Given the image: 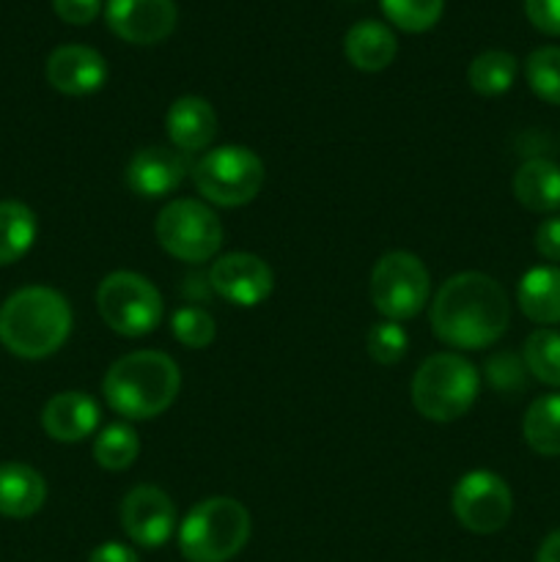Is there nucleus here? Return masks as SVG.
Returning a JSON list of instances; mask_svg holds the SVG:
<instances>
[{
    "label": "nucleus",
    "instance_id": "obj_11",
    "mask_svg": "<svg viewBox=\"0 0 560 562\" xmlns=\"http://www.w3.org/2000/svg\"><path fill=\"white\" fill-rule=\"evenodd\" d=\"M121 530L132 543L143 549H159L170 541L176 530L173 499L157 486H135L121 499Z\"/></svg>",
    "mask_w": 560,
    "mask_h": 562
},
{
    "label": "nucleus",
    "instance_id": "obj_25",
    "mask_svg": "<svg viewBox=\"0 0 560 562\" xmlns=\"http://www.w3.org/2000/svg\"><path fill=\"white\" fill-rule=\"evenodd\" d=\"M522 362L533 379L547 387H560V329H533L522 346Z\"/></svg>",
    "mask_w": 560,
    "mask_h": 562
},
{
    "label": "nucleus",
    "instance_id": "obj_28",
    "mask_svg": "<svg viewBox=\"0 0 560 562\" xmlns=\"http://www.w3.org/2000/svg\"><path fill=\"white\" fill-rule=\"evenodd\" d=\"M445 0H382V11L399 31L426 33L443 16Z\"/></svg>",
    "mask_w": 560,
    "mask_h": 562
},
{
    "label": "nucleus",
    "instance_id": "obj_1",
    "mask_svg": "<svg viewBox=\"0 0 560 562\" xmlns=\"http://www.w3.org/2000/svg\"><path fill=\"white\" fill-rule=\"evenodd\" d=\"M432 333L450 349H489L511 324L503 285L483 272H459L445 280L428 305Z\"/></svg>",
    "mask_w": 560,
    "mask_h": 562
},
{
    "label": "nucleus",
    "instance_id": "obj_35",
    "mask_svg": "<svg viewBox=\"0 0 560 562\" xmlns=\"http://www.w3.org/2000/svg\"><path fill=\"white\" fill-rule=\"evenodd\" d=\"M88 562H141V560H137L135 549L126 547V543L108 541V543H99V547L93 549Z\"/></svg>",
    "mask_w": 560,
    "mask_h": 562
},
{
    "label": "nucleus",
    "instance_id": "obj_27",
    "mask_svg": "<svg viewBox=\"0 0 560 562\" xmlns=\"http://www.w3.org/2000/svg\"><path fill=\"white\" fill-rule=\"evenodd\" d=\"M525 77L530 91L541 102L560 104V47H538L527 55Z\"/></svg>",
    "mask_w": 560,
    "mask_h": 562
},
{
    "label": "nucleus",
    "instance_id": "obj_13",
    "mask_svg": "<svg viewBox=\"0 0 560 562\" xmlns=\"http://www.w3.org/2000/svg\"><path fill=\"white\" fill-rule=\"evenodd\" d=\"M187 176H192L190 154L170 146L141 148L132 154L124 170L126 187L146 201H157V198L176 192L184 184Z\"/></svg>",
    "mask_w": 560,
    "mask_h": 562
},
{
    "label": "nucleus",
    "instance_id": "obj_18",
    "mask_svg": "<svg viewBox=\"0 0 560 562\" xmlns=\"http://www.w3.org/2000/svg\"><path fill=\"white\" fill-rule=\"evenodd\" d=\"M47 483L33 467L9 461L0 464V516L5 519H31L44 508Z\"/></svg>",
    "mask_w": 560,
    "mask_h": 562
},
{
    "label": "nucleus",
    "instance_id": "obj_14",
    "mask_svg": "<svg viewBox=\"0 0 560 562\" xmlns=\"http://www.w3.org/2000/svg\"><path fill=\"white\" fill-rule=\"evenodd\" d=\"M176 16L179 11L173 0H108L104 5V20L110 31L121 42L137 44V47L165 42L173 33Z\"/></svg>",
    "mask_w": 560,
    "mask_h": 562
},
{
    "label": "nucleus",
    "instance_id": "obj_36",
    "mask_svg": "<svg viewBox=\"0 0 560 562\" xmlns=\"http://www.w3.org/2000/svg\"><path fill=\"white\" fill-rule=\"evenodd\" d=\"M536 562H560V527L544 538L541 547H538Z\"/></svg>",
    "mask_w": 560,
    "mask_h": 562
},
{
    "label": "nucleus",
    "instance_id": "obj_34",
    "mask_svg": "<svg viewBox=\"0 0 560 562\" xmlns=\"http://www.w3.org/2000/svg\"><path fill=\"white\" fill-rule=\"evenodd\" d=\"M533 245H536V252L544 261L560 263V214H552V217L538 225Z\"/></svg>",
    "mask_w": 560,
    "mask_h": 562
},
{
    "label": "nucleus",
    "instance_id": "obj_33",
    "mask_svg": "<svg viewBox=\"0 0 560 562\" xmlns=\"http://www.w3.org/2000/svg\"><path fill=\"white\" fill-rule=\"evenodd\" d=\"M53 9L69 25H88L102 11V0H53Z\"/></svg>",
    "mask_w": 560,
    "mask_h": 562
},
{
    "label": "nucleus",
    "instance_id": "obj_8",
    "mask_svg": "<svg viewBox=\"0 0 560 562\" xmlns=\"http://www.w3.org/2000/svg\"><path fill=\"white\" fill-rule=\"evenodd\" d=\"M368 294L388 322L415 318L432 300V274L426 263L406 250H390L373 263Z\"/></svg>",
    "mask_w": 560,
    "mask_h": 562
},
{
    "label": "nucleus",
    "instance_id": "obj_21",
    "mask_svg": "<svg viewBox=\"0 0 560 562\" xmlns=\"http://www.w3.org/2000/svg\"><path fill=\"white\" fill-rule=\"evenodd\" d=\"M344 53L355 69L382 71L395 60L399 42H395L393 31L384 22L362 20L346 31Z\"/></svg>",
    "mask_w": 560,
    "mask_h": 562
},
{
    "label": "nucleus",
    "instance_id": "obj_31",
    "mask_svg": "<svg viewBox=\"0 0 560 562\" xmlns=\"http://www.w3.org/2000/svg\"><path fill=\"white\" fill-rule=\"evenodd\" d=\"M489 379H492L494 387L500 390H516L525 387V362L516 360L514 355H500L494 360H489L486 366Z\"/></svg>",
    "mask_w": 560,
    "mask_h": 562
},
{
    "label": "nucleus",
    "instance_id": "obj_22",
    "mask_svg": "<svg viewBox=\"0 0 560 562\" xmlns=\"http://www.w3.org/2000/svg\"><path fill=\"white\" fill-rule=\"evenodd\" d=\"M522 437L533 453L544 459L560 456V393L541 395L522 417Z\"/></svg>",
    "mask_w": 560,
    "mask_h": 562
},
{
    "label": "nucleus",
    "instance_id": "obj_5",
    "mask_svg": "<svg viewBox=\"0 0 560 562\" xmlns=\"http://www.w3.org/2000/svg\"><path fill=\"white\" fill-rule=\"evenodd\" d=\"M475 366L456 351L426 357L412 376V406L432 423H453L478 401Z\"/></svg>",
    "mask_w": 560,
    "mask_h": 562
},
{
    "label": "nucleus",
    "instance_id": "obj_3",
    "mask_svg": "<svg viewBox=\"0 0 560 562\" xmlns=\"http://www.w3.org/2000/svg\"><path fill=\"white\" fill-rule=\"evenodd\" d=\"M179 390L181 373L176 360L154 349L130 351L102 379L104 401L124 420H154L170 409Z\"/></svg>",
    "mask_w": 560,
    "mask_h": 562
},
{
    "label": "nucleus",
    "instance_id": "obj_16",
    "mask_svg": "<svg viewBox=\"0 0 560 562\" xmlns=\"http://www.w3.org/2000/svg\"><path fill=\"white\" fill-rule=\"evenodd\" d=\"M99 420H102L99 404L80 390H66V393L53 395L42 409V428L49 439L64 445H75L93 437Z\"/></svg>",
    "mask_w": 560,
    "mask_h": 562
},
{
    "label": "nucleus",
    "instance_id": "obj_32",
    "mask_svg": "<svg viewBox=\"0 0 560 562\" xmlns=\"http://www.w3.org/2000/svg\"><path fill=\"white\" fill-rule=\"evenodd\" d=\"M525 14L536 31L560 36V0H525Z\"/></svg>",
    "mask_w": 560,
    "mask_h": 562
},
{
    "label": "nucleus",
    "instance_id": "obj_9",
    "mask_svg": "<svg viewBox=\"0 0 560 562\" xmlns=\"http://www.w3.org/2000/svg\"><path fill=\"white\" fill-rule=\"evenodd\" d=\"M159 247L184 263L212 261L223 247V225L206 203L176 198L159 212L154 225Z\"/></svg>",
    "mask_w": 560,
    "mask_h": 562
},
{
    "label": "nucleus",
    "instance_id": "obj_7",
    "mask_svg": "<svg viewBox=\"0 0 560 562\" xmlns=\"http://www.w3.org/2000/svg\"><path fill=\"white\" fill-rule=\"evenodd\" d=\"M97 311L121 338H143L163 324L165 302L157 285L137 272H110L97 289Z\"/></svg>",
    "mask_w": 560,
    "mask_h": 562
},
{
    "label": "nucleus",
    "instance_id": "obj_29",
    "mask_svg": "<svg viewBox=\"0 0 560 562\" xmlns=\"http://www.w3.org/2000/svg\"><path fill=\"white\" fill-rule=\"evenodd\" d=\"M170 329H173V338L187 349H206L217 338V324H214L212 313L195 305L179 307L170 316Z\"/></svg>",
    "mask_w": 560,
    "mask_h": 562
},
{
    "label": "nucleus",
    "instance_id": "obj_20",
    "mask_svg": "<svg viewBox=\"0 0 560 562\" xmlns=\"http://www.w3.org/2000/svg\"><path fill=\"white\" fill-rule=\"evenodd\" d=\"M514 198L536 214L560 212V165L552 159L533 157L514 173Z\"/></svg>",
    "mask_w": 560,
    "mask_h": 562
},
{
    "label": "nucleus",
    "instance_id": "obj_24",
    "mask_svg": "<svg viewBox=\"0 0 560 562\" xmlns=\"http://www.w3.org/2000/svg\"><path fill=\"white\" fill-rule=\"evenodd\" d=\"M519 75V60L505 49H486L475 55L467 69V82L481 97H503L511 91Z\"/></svg>",
    "mask_w": 560,
    "mask_h": 562
},
{
    "label": "nucleus",
    "instance_id": "obj_26",
    "mask_svg": "<svg viewBox=\"0 0 560 562\" xmlns=\"http://www.w3.org/2000/svg\"><path fill=\"white\" fill-rule=\"evenodd\" d=\"M141 453V437L130 423H110L93 439V459L102 470L124 472Z\"/></svg>",
    "mask_w": 560,
    "mask_h": 562
},
{
    "label": "nucleus",
    "instance_id": "obj_19",
    "mask_svg": "<svg viewBox=\"0 0 560 562\" xmlns=\"http://www.w3.org/2000/svg\"><path fill=\"white\" fill-rule=\"evenodd\" d=\"M516 305L538 327L560 324V267H533L516 285Z\"/></svg>",
    "mask_w": 560,
    "mask_h": 562
},
{
    "label": "nucleus",
    "instance_id": "obj_15",
    "mask_svg": "<svg viewBox=\"0 0 560 562\" xmlns=\"http://www.w3.org/2000/svg\"><path fill=\"white\" fill-rule=\"evenodd\" d=\"M47 82L66 97H88L108 82V60L86 44H64L47 58Z\"/></svg>",
    "mask_w": 560,
    "mask_h": 562
},
{
    "label": "nucleus",
    "instance_id": "obj_17",
    "mask_svg": "<svg viewBox=\"0 0 560 562\" xmlns=\"http://www.w3.org/2000/svg\"><path fill=\"white\" fill-rule=\"evenodd\" d=\"M165 132L179 151H206L217 137V113L206 99L181 97L165 113Z\"/></svg>",
    "mask_w": 560,
    "mask_h": 562
},
{
    "label": "nucleus",
    "instance_id": "obj_4",
    "mask_svg": "<svg viewBox=\"0 0 560 562\" xmlns=\"http://www.w3.org/2000/svg\"><path fill=\"white\" fill-rule=\"evenodd\" d=\"M250 514L234 497L201 499L179 527V549L187 562H228L250 541Z\"/></svg>",
    "mask_w": 560,
    "mask_h": 562
},
{
    "label": "nucleus",
    "instance_id": "obj_12",
    "mask_svg": "<svg viewBox=\"0 0 560 562\" xmlns=\"http://www.w3.org/2000/svg\"><path fill=\"white\" fill-rule=\"evenodd\" d=\"M209 283L214 294H220L231 305L256 307L272 294L275 274L269 263L253 252H228L212 263Z\"/></svg>",
    "mask_w": 560,
    "mask_h": 562
},
{
    "label": "nucleus",
    "instance_id": "obj_2",
    "mask_svg": "<svg viewBox=\"0 0 560 562\" xmlns=\"http://www.w3.org/2000/svg\"><path fill=\"white\" fill-rule=\"evenodd\" d=\"M71 305L49 285H25L0 305V344L22 360L53 357L71 335Z\"/></svg>",
    "mask_w": 560,
    "mask_h": 562
},
{
    "label": "nucleus",
    "instance_id": "obj_6",
    "mask_svg": "<svg viewBox=\"0 0 560 562\" xmlns=\"http://www.w3.org/2000/svg\"><path fill=\"white\" fill-rule=\"evenodd\" d=\"M192 184L214 206H245L261 192L264 162L247 146H217L192 165Z\"/></svg>",
    "mask_w": 560,
    "mask_h": 562
},
{
    "label": "nucleus",
    "instance_id": "obj_23",
    "mask_svg": "<svg viewBox=\"0 0 560 562\" xmlns=\"http://www.w3.org/2000/svg\"><path fill=\"white\" fill-rule=\"evenodd\" d=\"M38 220L22 201H0V267H11L33 247Z\"/></svg>",
    "mask_w": 560,
    "mask_h": 562
},
{
    "label": "nucleus",
    "instance_id": "obj_10",
    "mask_svg": "<svg viewBox=\"0 0 560 562\" xmlns=\"http://www.w3.org/2000/svg\"><path fill=\"white\" fill-rule=\"evenodd\" d=\"M450 510L464 530L475 536H494L514 514V494L497 472L472 470L456 481L450 492Z\"/></svg>",
    "mask_w": 560,
    "mask_h": 562
},
{
    "label": "nucleus",
    "instance_id": "obj_30",
    "mask_svg": "<svg viewBox=\"0 0 560 562\" xmlns=\"http://www.w3.org/2000/svg\"><path fill=\"white\" fill-rule=\"evenodd\" d=\"M366 349L371 355L373 362L379 366H395L399 360H404L406 349H410V335L401 327L399 322H377L366 335Z\"/></svg>",
    "mask_w": 560,
    "mask_h": 562
}]
</instances>
